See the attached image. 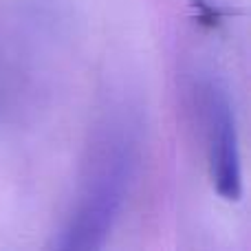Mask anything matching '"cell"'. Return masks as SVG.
I'll return each instance as SVG.
<instances>
[{
	"mask_svg": "<svg viewBox=\"0 0 251 251\" xmlns=\"http://www.w3.org/2000/svg\"><path fill=\"white\" fill-rule=\"evenodd\" d=\"M205 124H207V161L209 181L223 201L236 203L243 196V165L236 115L229 93L223 84L205 86Z\"/></svg>",
	"mask_w": 251,
	"mask_h": 251,
	"instance_id": "obj_2",
	"label": "cell"
},
{
	"mask_svg": "<svg viewBox=\"0 0 251 251\" xmlns=\"http://www.w3.org/2000/svg\"><path fill=\"white\" fill-rule=\"evenodd\" d=\"M137 137L128 124H110L93 146L77 205L55 240L57 249H101L122 214L137 172Z\"/></svg>",
	"mask_w": 251,
	"mask_h": 251,
	"instance_id": "obj_1",
	"label": "cell"
}]
</instances>
